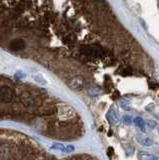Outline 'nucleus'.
Here are the masks:
<instances>
[{"instance_id":"f257e3e1","label":"nucleus","mask_w":159,"mask_h":160,"mask_svg":"<svg viewBox=\"0 0 159 160\" xmlns=\"http://www.w3.org/2000/svg\"><path fill=\"white\" fill-rule=\"evenodd\" d=\"M13 98V91L10 87L4 86L0 89V100L2 102H10Z\"/></svg>"},{"instance_id":"f03ea898","label":"nucleus","mask_w":159,"mask_h":160,"mask_svg":"<svg viewBox=\"0 0 159 160\" xmlns=\"http://www.w3.org/2000/svg\"><path fill=\"white\" fill-rule=\"evenodd\" d=\"M25 46H26V44L22 39H14L10 42V44H9V48H10L12 51H20V50L25 48Z\"/></svg>"},{"instance_id":"7ed1b4c3","label":"nucleus","mask_w":159,"mask_h":160,"mask_svg":"<svg viewBox=\"0 0 159 160\" xmlns=\"http://www.w3.org/2000/svg\"><path fill=\"white\" fill-rule=\"evenodd\" d=\"M21 102L25 105V106L29 107V106H32V105L34 104V99L33 97L31 96L30 94H28V93H23L21 95Z\"/></svg>"},{"instance_id":"20e7f679","label":"nucleus","mask_w":159,"mask_h":160,"mask_svg":"<svg viewBox=\"0 0 159 160\" xmlns=\"http://www.w3.org/2000/svg\"><path fill=\"white\" fill-rule=\"evenodd\" d=\"M136 140H137V142L139 144H141L142 146H151V145L153 144V141H152V139L150 138H148V137H145V136H140V135H137L136 136Z\"/></svg>"},{"instance_id":"39448f33","label":"nucleus","mask_w":159,"mask_h":160,"mask_svg":"<svg viewBox=\"0 0 159 160\" xmlns=\"http://www.w3.org/2000/svg\"><path fill=\"white\" fill-rule=\"evenodd\" d=\"M33 79H34V81L38 83L39 85H41V86H45V85L48 84V81L46 80V78L44 77V75L41 73H37L35 75H33Z\"/></svg>"},{"instance_id":"423d86ee","label":"nucleus","mask_w":159,"mask_h":160,"mask_svg":"<svg viewBox=\"0 0 159 160\" xmlns=\"http://www.w3.org/2000/svg\"><path fill=\"white\" fill-rule=\"evenodd\" d=\"M69 85H70V87L73 88V89H80L83 85V82H82V79L80 77H75L72 79L71 82H69Z\"/></svg>"},{"instance_id":"0eeeda50","label":"nucleus","mask_w":159,"mask_h":160,"mask_svg":"<svg viewBox=\"0 0 159 160\" xmlns=\"http://www.w3.org/2000/svg\"><path fill=\"white\" fill-rule=\"evenodd\" d=\"M138 156L140 160H158V157L155 156V155L149 154L147 152H143V151L139 152Z\"/></svg>"},{"instance_id":"6e6552de","label":"nucleus","mask_w":159,"mask_h":160,"mask_svg":"<svg viewBox=\"0 0 159 160\" xmlns=\"http://www.w3.org/2000/svg\"><path fill=\"white\" fill-rule=\"evenodd\" d=\"M107 118H108V120L110 121L111 123H113V124H116V123H118V121H119V117H118V115L115 113V111L114 110H109V112H108V114H107Z\"/></svg>"},{"instance_id":"1a4fd4ad","label":"nucleus","mask_w":159,"mask_h":160,"mask_svg":"<svg viewBox=\"0 0 159 160\" xmlns=\"http://www.w3.org/2000/svg\"><path fill=\"white\" fill-rule=\"evenodd\" d=\"M10 152H11V149L9 147H7V146L0 147V158H2V159L7 158Z\"/></svg>"},{"instance_id":"9d476101","label":"nucleus","mask_w":159,"mask_h":160,"mask_svg":"<svg viewBox=\"0 0 159 160\" xmlns=\"http://www.w3.org/2000/svg\"><path fill=\"white\" fill-rule=\"evenodd\" d=\"M133 122H134V124L136 125V126H138L139 128H141L142 130H144V121H143V119L142 118H140V117H136V118H134V120H133Z\"/></svg>"},{"instance_id":"9b49d317","label":"nucleus","mask_w":159,"mask_h":160,"mask_svg":"<svg viewBox=\"0 0 159 160\" xmlns=\"http://www.w3.org/2000/svg\"><path fill=\"white\" fill-rule=\"evenodd\" d=\"M53 149H56V150H60V151H64V152H66V147L64 146V145L60 144V143H55L52 146Z\"/></svg>"},{"instance_id":"f8f14e48","label":"nucleus","mask_w":159,"mask_h":160,"mask_svg":"<svg viewBox=\"0 0 159 160\" xmlns=\"http://www.w3.org/2000/svg\"><path fill=\"white\" fill-rule=\"evenodd\" d=\"M124 122H126L127 124L131 123V118L129 116H125V117H124Z\"/></svg>"},{"instance_id":"ddd939ff","label":"nucleus","mask_w":159,"mask_h":160,"mask_svg":"<svg viewBox=\"0 0 159 160\" xmlns=\"http://www.w3.org/2000/svg\"><path fill=\"white\" fill-rule=\"evenodd\" d=\"M121 106H122L123 109H125V110H129V109H130V107H129L127 104H124V102L121 103Z\"/></svg>"},{"instance_id":"4468645a","label":"nucleus","mask_w":159,"mask_h":160,"mask_svg":"<svg viewBox=\"0 0 159 160\" xmlns=\"http://www.w3.org/2000/svg\"><path fill=\"white\" fill-rule=\"evenodd\" d=\"M155 122H153V121H149L148 122V126L149 127H151V128H154V127H155Z\"/></svg>"}]
</instances>
